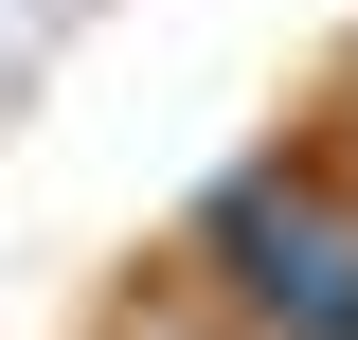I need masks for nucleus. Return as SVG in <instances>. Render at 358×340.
I'll use <instances>...</instances> for the list:
<instances>
[{
    "instance_id": "nucleus-1",
    "label": "nucleus",
    "mask_w": 358,
    "mask_h": 340,
    "mask_svg": "<svg viewBox=\"0 0 358 340\" xmlns=\"http://www.w3.org/2000/svg\"><path fill=\"white\" fill-rule=\"evenodd\" d=\"M179 269H197L215 340H358V179L322 143H268V162H233L197 197Z\"/></svg>"
},
{
    "instance_id": "nucleus-2",
    "label": "nucleus",
    "mask_w": 358,
    "mask_h": 340,
    "mask_svg": "<svg viewBox=\"0 0 358 340\" xmlns=\"http://www.w3.org/2000/svg\"><path fill=\"white\" fill-rule=\"evenodd\" d=\"M322 162H341V179H358V72H341V108H322Z\"/></svg>"
},
{
    "instance_id": "nucleus-3",
    "label": "nucleus",
    "mask_w": 358,
    "mask_h": 340,
    "mask_svg": "<svg viewBox=\"0 0 358 340\" xmlns=\"http://www.w3.org/2000/svg\"><path fill=\"white\" fill-rule=\"evenodd\" d=\"M126 340H215V323H197V304H162V323H126Z\"/></svg>"
}]
</instances>
